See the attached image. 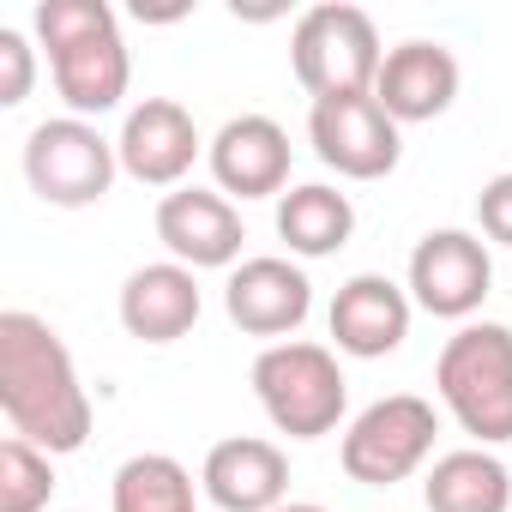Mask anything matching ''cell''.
I'll list each match as a JSON object with an SVG mask.
<instances>
[{
  "mask_svg": "<svg viewBox=\"0 0 512 512\" xmlns=\"http://www.w3.org/2000/svg\"><path fill=\"white\" fill-rule=\"evenodd\" d=\"M0 410L19 440L43 446L49 458H67L91 440V392L73 350L25 308L0 314Z\"/></svg>",
  "mask_w": 512,
  "mask_h": 512,
  "instance_id": "6da1fadb",
  "label": "cell"
},
{
  "mask_svg": "<svg viewBox=\"0 0 512 512\" xmlns=\"http://www.w3.org/2000/svg\"><path fill=\"white\" fill-rule=\"evenodd\" d=\"M31 31L49 49V73H55L67 115L103 121L121 109L133 85V61H127L115 7H103V0H37Z\"/></svg>",
  "mask_w": 512,
  "mask_h": 512,
  "instance_id": "7a4b0ae2",
  "label": "cell"
},
{
  "mask_svg": "<svg viewBox=\"0 0 512 512\" xmlns=\"http://www.w3.org/2000/svg\"><path fill=\"white\" fill-rule=\"evenodd\" d=\"M434 392L476 446H506L512 440V326L464 320L434 362Z\"/></svg>",
  "mask_w": 512,
  "mask_h": 512,
  "instance_id": "3957f363",
  "label": "cell"
},
{
  "mask_svg": "<svg viewBox=\"0 0 512 512\" xmlns=\"http://www.w3.org/2000/svg\"><path fill=\"white\" fill-rule=\"evenodd\" d=\"M253 398L266 422L290 440H326L350 410V380L332 344L284 338L253 356Z\"/></svg>",
  "mask_w": 512,
  "mask_h": 512,
  "instance_id": "277c9868",
  "label": "cell"
},
{
  "mask_svg": "<svg viewBox=\"0 0 512 512\" xmlns=\"http://www.w3.org/2000/svg\"><path fill=\"white\" fill-rule=\"evenodd\" d=\"M380 31L362 7L350 0H326V7H308L290 31V67L302 79V91L314 103L326 97H368L380 79Z\"/></svg>",
  "mask_w": 512,
  "mask_h": 512,
  "instance_id": "5b68a950",
  "label": "cell"
},
{
  "mask_svg": "<svg viewBox=\"0 0 512 512\" xmlns=\"http://www.w3.org/2000/svg\"><path fill=\"white\" fill-rule=\"evenodd\" d=\"M434 434H440V410L428 398L386 392L350 416V428L338 440V464L362 488H392V482H410L434 458Z\"/></svg>",
  "mask_w": 512,
  "mask_h": 512,
  "instance_id": "8992f818",
  "label": "cell"
},
{
  "mask_svg": "<svg viewBox=\"0 0 512 512\" xmlns=\"http://www.w3.org/2000/svg\"><path fill=\"white\" fill-rule=\"evenodd\" d=\"M115 175H121V151L115 139H103L97 121L55 115V121H37L25 139V181L43 205H61V211L103 205Z\"/></svg>",
  "mask_w": 512,
  "mask_h": 512,
  "instance_id": "52a82bcc",
  "label": "cell"
},
{
  "mask_svg": "<svg viewBox=\"0 0 512 512\" xmlns=\"http://www.w3.org/2000/svg\"><path fill=\"white\" fill-rule=\"evenodd\" d=\"M488 284H494V260H488V241L470 235V229H428L416 247H410V272H404V290L422 314L434 320H476V308L488 302Z\"/></svg>",
  "mask_w": 512,
  "mask_h": 512,
  "instance_id": "ba28073f",
  "label": "cell"
},
{
  "mask_svg": "<svg viewBox=\"0 0 512 512\" xmlns=\"http://www.w3.org/2000/svg\"><path fill=\"white\" fill-rule=\"evenodd\" d=\"M308 139L326 169L344 181H380L404 163V127L380 109V97H326L308 109Z\"/></svg>",
  "mask_w": 512,
  "mask_h": 512,
  "instance_id": "9c48e42d",
  "label": "cell"
},
{
  "mask_svg": "<svg viewBox=\"0 0 512 512\" xmlns=\"http://www.w3.org/2000/svg\"><path fill=\"white\" fill-rule=\"evenodd\" d=\"M157 241L169 247V260L187 272H235L241 266V205L223 199L217 187H175L157 199Z\"/></svg>",
  "mask_w": 512,
  "mask_h": 512,
  "instance_id": "30bf717a",
  "label": "cell"
},
{
  "mask_svg": "<svg viewBox=\"0 0 512 512\" xmlns=\"http://www.w3.org/2000/svg\"><path fill=\"white\" fill-rule=\"evenodd\" d=\"M211 139H199V121L175 103V97H145L127 109L121 133H115V151H121V175H133L139 187H187L193 163L205 157Z\"/></svg>",
  "mask_w": 512,
  "mask_h": 512,
  "instance_id": "8fae6325",
  "label": "cell"
},
{
  "mask_svg": "<svg viewBox=\"0 0 512 512\" xmlns=\"http://www.w3.org/2000/svg\"><path fill=\"white\" fill-rule=\"evenodd\" d=\"M223 314L247 338L284 344L314 314V284H308V272L296 260H284V253H253V260H241L229 272V284H223Z\"/></svg>",
  "mask_w": 512,
  "mask_h": 512,
  "instance_id": "7c38bea8",
  "label": "cell"
},
{
  "mask_svg": "<svg viewBox=\"0 0 512 512\" xmlns=\"http://www.w3.org/2000/svg\"><path fill=\"white\" fill-rule=\"evenodd\" d=\"M211 181L223 199H284L290 193V133L272 115H229L205 145Z\"/></svg>",
  "mask_w": 512,
  "mask_h": 512,
  "instance_id": "4fadbf2b",
  "label": "cell"
},
{
  "mask_svg": "<svg viewBox=\"0 0 512 512\" xmlns=\"http://www.w3.org/2000/svg\"><path fill=\"white\" fill-rule=\"evenodd\" d=\"M410 320H416V302L404 284L380 278V272H356L350 284H338L332 296V350L338 356H356V362H380L392 350H404L410 338Z\"/></svg>",
  "mask_w": 512,
  "mask_h": 512,
  "instance_id": "5bb4252c",
  "label": "cell"
},
{
  "mask_svg": "<svg viewBox=\"0 0 512 512\" xmlns=\"http://www.w3.org/2000/svg\"><path fill=\"white\" fill-rule=\"evenodd\" d=\"M199 488L217 512H278L290 500V458L260 434H229L205 452Z\"/></svg>",
  "mask_w": 512,
  "mask_h": 512,
  "instance_id": "9a60e30c",
  "label": "cell"
},
{
  "mask_svg": "<svg viewBox=\"0 0 512 512\" xmlns=\"http://www.w3.org/2000/svg\"><path fill=\"white\" fill-rule=\"evenodd\" d=\"M458 55L446 43H428V37H410L398 49H386L380 61V79H374V97L380 109L398 121V127H422V121H440L452 103H458Z\"/></svg>",
  "mask_w": 512,
  "mask_h": 512,
  "instance_id": "2e32d148",
  "label": "cell"
},
{
  "mask_svg": "<svg viewBox=\"0 0 512 512\" xmlns=\"http://www.w3.org/2000/svg\"><path fill=\"white\" fill-rule=\"evenodd\" d=\"M115 308H121L127 338H139V344H175V338H187V332L199 326V314H205L199 272H187V266H175V260H151V266L127 272Z\"/></svg>",
  "mask_w": 512,
  "mask_h": 512,
  "instance_id": "e0dca14e",
  "label": "cell"
},
{
  "mask_svg": "<svg viewBox=\"0 0 512 512\" xmlns=\"http://www.w3.org/2000/svg\"><path fill=\"white\" fill-rule=\"evenodd\" d=\"M422 500L428 512H512V470L494 458V446H458L428 464Z\"/></svg>",
  "mask_w": 512,
  "mask_h": 512,
  "instance_id": "ac0fdd59",
  "label": "cell"
},
{
  "mask_svg": "<svg viewBox=\"0 0 512 512\" xmlns=\"http://www.w3.org/2000/svg\"><path fill=\"white\" fill-rule=\"evenodd\" d=\"M356 235V205L350 193L326 187V181H302L278 199V241L296 253V260H326Z\"/></svg>",
  "mask_w": 512,
  "mask_h": 512,
  "instance_id": "d6986e66",
  "label": "cell"
},
{
  "mask_svg": "<svg viewBox=\"0 0 512 512\" xmlns=\"http://www.w3.org/2000/svg\"><path fill=\"white\" fill-rule=\"evenodd\" d=\"M199 482L169 452H133L109 482V512H199Z\"/></svg>",
  "mask_w": 512,
  "mask_h": 512,
  "instance_id": "ffe728a7",
  "label": "cell"
},
{
  "mask_svg": "<svg viewBox=\"0 0 512 512\" xmlns=\"http://www.w3.org/2000/svg\"><path fill=\"white\" fill-rule=\"evenodd\" d=\"M55 500V458L19 434L0 440V512H49Z\"/></svg>",
  "mask_w": 512,
  "mask_h": 512,
  "instance_id": "44dd1931",
  "label": "cell"
},
{
  "mask_svg": "<svg viewBox=\"0 0 512 512\" xmlns=\"http://www.w3.org/2000/svg\"><path fill=\"white\" fill-rule=\"evenodd\" d=\"M31 85H37V49H31L25 31L7 25V31H0V103L19 109L31 97Z\"/></svg>",
  "mask_w": 512,
  "mask_h": 512,
  "instance_id": "7402d4cb",
  "label": "cell"
},
{
  "mask_svg": "<svg viewBox=\"0 0 512 512\" xmlns=\"http://www.w3.org/2000/svg\"><path fill=\"white\" fill-rule=\"evenodd\" d=\"M476 223L494 247H512V169L488 175L482 193H476Z\"/></svg>",
  "mask_w": 512,
  "mask_h": 512,
  "instance_id": "603a6c76",
  "label": "cell"
},
{
  "mask_svg": "<svg viewBox=\"0 0 512 512\" xmlns=\"http://www.w3.org/2000/svg\"><path fill=\"white\" fill-rule=\"evenodd\" d=\"M278 512H326V506H320V500H284Z\"/></svg>",
  "mask_w": 512,
  "mask_h": 512,
  "instance_id": "cb8c5ba5",
  "label": "cell"
}]
</instances>
